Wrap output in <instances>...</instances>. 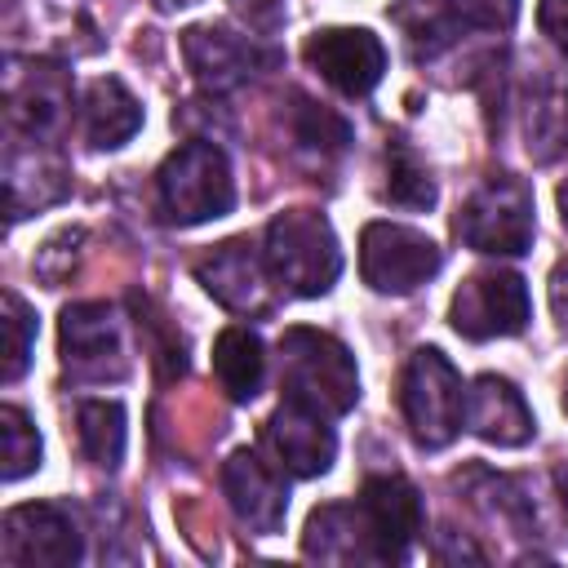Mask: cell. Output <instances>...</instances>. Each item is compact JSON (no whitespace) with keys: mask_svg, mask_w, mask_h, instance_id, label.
<instances>
[{"mask_svg":"<svg viewBox=\"0 0 568 568\" xmlns=\"http://www.w3.org/2000/svg\"><path fill=\"white\" fill-rule=\"evenodd\" d=\"M280 386L284 399L324 417H342L359 399L351 351L320 328H288L280 337Z\"/></svg>","mask_w":568,"mask_h":568,"instance_id":"cell-1","label":"cell"},{"mask_svg":"<svg viewBox=\"0 0 568 568\" xmlns=\"http://www.w3.org/2000/svg\"><path fill=\"white\" fill-rule=\"evenodd\" d=\"M266 266L275 284H284L297 297H320L342 275V248L324 213L315 209H288L271 217L266 226Z\"/></svg>","mask_w":568,"mask_h":568,"instance_id":"cell-2","label":"cell"},{"mask_svg":"<svg viewBox=\"0 0 568 568\" xmlns=\"http://www.w3.org/2000/svg\"><path fill=\"white\" fill-rule=\"evenodd\" d=\"M399 408H404L408 435L422 448H448L457 439L466 422V386L444 351L422 346L408 355L399 377Z\"/></svg>","mask_w":568,"mask_h":568,"instance_id":"cell-3","label":"cell"},{"mask_svg":"<svg viewBox=\"0 0 568 568\" xmlns=\"http://www.w3.org/2000/svg\"><path fill=\"white\" fill-rule=\"evenodd\" d=\"M160 209L173 226H200L209 217L231 213L235 204V178L222 155V146L195 138L182 142L164 164H160Z\"/></svg>","mask_w":568,"mask_h":568,"instance_id":"cell-4","label":"cell"},{"mask_svg":"<svg viewBox=\"0 0 568 568\" xmlns=\"http://www.w3.org/2000/svg\"><path fill=\"white\" fill-rule=\"evenodd\" d=\"M532 231H537L532 191L510 173H497V178L479 182L470 191V200L462 204V213H457V235L475 253L519 257V253H528Z\"/></svg>","mask_w":568,"mask_h":568,"instance_id":"cell-5","label":"cell"},{"mask_svg":"<svg viewBox=\"0 0 568 568\" xmlns=\"http://www.w3.org/2000/svg\"><path fill=\"white\" fill-rule=\"evenodd\" d=\"M453 328L470 342H488V337H510L528 324L532 302H528V284L506 271V266H488L462 280V288L453 293Z\"/></svg>","mask_w":568,"mask_h":568,"instance_id":"cell-6","label":"cell"},{"mask_svg":"<svg viewBox=\"0 0 568 568\" xmlns=\"http://www.w3.org/2000/svg\"><path fill=\"white\" fill-rule=\"evenodd\" d=\"M444 266V253L435 240H426L413 226L395 222H368L359 235V271L364 284L377 293H413Z\"/></svg>","mask_w":568,"mask_h":568,"instance_id":"cell-7","label":"cell"},{"mask_svg":"<svg viewBox=\"0 0 568 568\" xmlns=\"http://www.w3.org/2000/svg\"><path fill=\"white\" fill-rule=\"evenodd\" d=\"M80 550L84 546H80L75 515L58 501H31V506H13L4 515L0 555L13 568H36V564L62 568V564H75Z\"/></svg>","mask_w":568,"mask_h":568,"instance_id":"cell-8","label":"cell"},{"mask_svg":"<svg viewBox=\"0 0 568 568\" xmlns=\"http://www.w3.org/2000/svg\"><path fill=\"white\" fill-rule=\"evenodd\" d=\"M306 62L311 71H320L337 93L346 98H364L377 89L382 71H386V49L373 31L364 27H324L306 40Z\"/></svg>","mask_w":568,"mask_h":568,"instance_id":"cell-9","label":"cell"},{"mask_svg":"<svg viewBox=\"0 0 568 568\" xmlns=\"http://www.w3.org/2000/svg\"><path fill=\"white\" fill-rule=\"evenodd\" d=\"M195 275L222 306H231L240 315H266L275 306V297H271L275 275L266 266V253H257L248 240H226V244L209 248L195 262Z\"/></svg>","mask_w":568,"mask_h":568,"instance_id":"cell-10","label":"cell"},{"mask_svg":"<svg viewBox=\"0 0 568 568\" xmlns=\"http://www.w3.org/2000/svg\"><path fill=\"white\" fill-rule=\"evenodd\" d=\"M4 102H9V124L22 129L31 142H44L62 129L67 106H71V84L67 71L53 62H31L18 71V62L4 75Z\"/></svg>","mask_w":568,"mask_h":568,"instance_id":"cell-11","label":"cell"},{"mask_svg":"<svg viewBox=\"0 0 568 568\" xmlns=\"http://www.w3.org/2000/svg\"><path fill=\"white\" fill-rule=\"evenodd\" d=\"M62 364L84 382L124 377L120 328H115V311L111 306L80 302V306L62 311Z\"/></svg>","mask_w":568,"mask_h":568,"instance_id":"cell-12","label":"cell"},{"mask_svg":"<svg viewBox=\"0 0 568 568\" xmlns=\"http://www.w3.org/2000/svg\"><path fill=\"white\" fill-rule=\"evenodd\" d=\"M222 488H226V501L235 510V519L244 528H253L257 537H271L280 532L284 524V510H288V493H284V470L266 466L257 453L240 448L226 457L222 466Z\"/></svg>","mask_w":568,"mask_h":568,"instance_id":"cell-13","label":"cell"},{"mask_svg":"<svg viewBox=\"0 0 568 568\" xmlns=\"http://www.w3.org/2000/svg\"><path fill=\"white\" fill-rule=\"evenodd\" d=\"M266 448L275 453L280 470H288L297 479H311V475H324L333 466L337 435H333L324 413H311V408L284 399L266 422Z\"/></svg>","mask_w":568,"mask_h":568,"instance_id":"cell-14","label":"cell"},{"mask_svg":"<svg viewBox=\"0 0 568 568\" xmlns=\"http://www.w3.org/2000/svg\"><path fill=\"white\" fill-rule=\"evenodd\" d=\"M182 58L191 67V75L209 89V93H231L240 89L253 67L262 62L257 44L248 36H235L231 27L222 22H200V27H186L182 31Z\"/></svg>","mask_w":568,"mask_h":568,"instance_id":"cell-15","label":"cell"},{"mask_svg":"<svg viewBox=\"0 0 568 568\" xmlns=\"http://www.w3.org/2000/svg\"><path fill=\"white\" fill-rule=\"evenodd\" d=\"M359 510L373 528L377 555L382 564H399L413 546V537L422 532V497L408 479L399 475H373L359 488Z\"/></svg>","mask_w":568,"mask_h":568,"instance_id":"cell-16","label":"cell"},{"mask_svg":"<svg viewBox=\"0 0 568 568\" xmlns=\"http://www.w3.org/2000/svg\"><path fill=\"white\" fill-rule=\"evenodd\" d=\"M466 426H470V435H479L484 444H497V448H519L537 430L532 408L519 395V386L497 377V373H484V377L470 382V390H466Z\"/></svg>","mask_w":568,"mask_h":568,"instance_id":"cell-17","label":"cell"},{"mask_svg":"<svg viewBox=\"0 0 568 568\" xmlns=\"http://www.w3.org/2000/svg\"><path fill=\"white\" fill-rule=\"evenodd\" d=\"M138 129H142V106L115 75H102L84 89V138L93 146H124Z\"/></svg>","mask_w":568,"mask_h":568,"instance_id":"cell-18","label":"cell"},{"mask_svg":"<svg viewBox=\"0 0 568 568\" xmlns=\"http://www.w3.org/2000/svg\"><path fill=\"white\" fill-rule=\"evenodd\" d=\"M213 373L222 382V390L235 399V404H248L257 390H262V377H266V355H262V337L231 324L222 328V337L213 342Z\"/></svg>","mask_w":568,"mask_h":568,"instance_id":"cell-19","label":"cell"},{"mask_svg":"<svg viewBox=\"0 0 568 568\" xmlns=\"http://www.w3.org/2000/svg\"><path fill=\"white\" fill-rule=\"evenodd\" d=\"M75 435H80V453L93 466L115 470L124 457V408L115 399H84L75 408Z\"/></svg>","mask_w":568,"mask_h":568,"instance_id":"cell-20","label":"cell"},{"mask_svg":"<svg viewBox=\"0 0 568 568\" xmlns=\"http://www.w3.org/2000/svg\"><path fill=\"white\" fill-rule=\"evenodd\" d=\"M288 124H293V142H297L302 151H315L320 160H324V155H337V151L351 142L346 120H342V115H333L328 106H320V102L302 98V93H293Z\"/></svg>","mask_w":568,"mask_h":568,"instance_id":"cell-21","label":"cell"},{"mask_svg":"<svg viewBox=\"0 0 568 568\" xmlns=\"http://www.w3.org/2000/svg\"><path fill=\"white\" fill-rule=\"evenodd\" d=\"M386 200L399 209H430L435 204V178L404 142H390V151H386Z\"/></svg>","mask_w":568,"mask_h":568,"instance_id":"cell-22","label":"cell"},{"mask_svg":"<svg viewBox=\"0 0 568 568\" xmlns=\"http://www.w3.org/2000/svg\"><path fill=\"white\" fill-rule=\"evenodd\" d=\"M0 439H4V479L9 484L40 466V435L22 408H13V404L0 408Z\"/></svg>","mask_w":568,"mask_h":568,"instance_id":"cell-23","label":"cell"},{"mask_svg":"<svg viewBox=\"0 0 568 568\" xmlns=\"http://www.w3.org/2000/svg\"><path fill=\"white\" fill-rule=\"evenodd\" d=\"M444 22L462 36V31H506L519 13V0H430Z\"/></svg>","mask_w":568,"mask_h":568,"instance_id":"cell-24","label":"cell"},{"mask_svg":"<svg viewBox=\"0 0 568 568\" xmlns=\"http://www.w3.org/2000/svg\"><path fill=\"white\" fill-rule=\"evenodd\" d=\"M4 382H18L27 359H31V342H36V315L27 311V302L18 293H4Z\"/></svg>","mask_w":568,"mask_h":568,"instance_id":"cell-25","label":"cell"},{"mask_svg":"<svg viewBox=\"0 0 568 568\" xmlns=\"http://www.w3.org/2000/svg\"><path fill=\"white\" fill-rule=\"evenodd\" d=\"M231 13L257 36H275L284 27V0H231Z\"/></svg>","mask_w":568,"mask_h":568,"instance_id":"cell-26","label":"cell"},{"mask_svg":"<svg viewBox=\"0 0 568 568\" xmlns=\"http://www.w3.org/2000/svg\"><path fill=\"white\" fill-rule=\"evenodd\" d=\"M537 27H541V36H550V44H559L568 53V0H541Z\"/></svg>","mask_w":568,"mask_h":568,"instance_id":"cell-27","label":"cell"},{"mask_svg":"<svg viewBox=\"0 0 568 568\" xmlns=\"http://www.w3.org/2000/svg\"><path fill=\"white\" fill-rule=\"evenodd\" d=\"M550 311H555V320H559V328L568 333V257L550 271Z\"/></svg>","mask_w":568,"mask_h":568,"instance_id":"cell-28","label":"cell"},{"mask_svg":"<svg viewBox=\"0 0 568 568\" xmlns=\"http://www.w3.org/2000/svg\"><path fill=\"white\" fill-rule=\"evenodd\" d=\"M555 488H559V501H564V510H568V462L555 470Z\"/></svg>","mask_w":568,"mask_h":568,"instance_id":"cell-29","label":"cell"},{"mask_svg":"<svg viewBox=\"0 0 568 568\" xmlns=\"http://www.w3.org/2000/svg\"><path fill=\"white\" fill-rule=\"evenodd\" d=\"M164 13H173V9H186V4H195V0H155Z\"/></svg>","mask_w":568,"mask_h":568,"instance_id":"cell-30","label":"cell"},{"mask_svg":"<svg viewBox=\"0 0 568 568\" xmlns=\"http://www.w3.org/2000/svg\"><path fill=\"white\" fill-rule=\"evenodd\" d=\"M559 217H564V226H568V182L559 186Z\"/></svg>","mask_w":568,"mask_h":568,"instance_id":"cell-31","label":"cell"},{"mask_svg":"<svg viewBox=\"0 0 568 568\" xmlns=\"http://www.w3.org/2000/svg\"><path fill=\"white\" fill-rule=\"evenodd\" d=\"M564 413H568V377H564Z\"/></svg>","mask_w":568,"mask_h":568,"instance_id":"cell-32","label":"cell"}]
</instances>
